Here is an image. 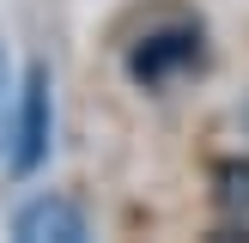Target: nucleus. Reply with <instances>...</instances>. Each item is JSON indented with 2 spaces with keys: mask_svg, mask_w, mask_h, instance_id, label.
Segmentation results:
<instances>
[{
  "mask_svg": "<svg viewBox=\"0 0 249 243\" xmlns=\"http://www.w3.org/2000/svg\"><path fill=\"white\" fill-rule=\"evenodd\" d=\"M49 140H55V85H49V67L36 61L18 85V128H12V176H31L36 164L49 158Z\"/></svg>",
  "mask_w": 249,
  "mask_h": 243,
  "instance_id": "nucleus-1",
  "label": "nucleus"
},
{
  "mask_svg": "<svg viewBox=\"0 0 249 243\" xmlns=\"http://www.w3.org/2000/svg\"><path fill=\"white\" fill-rule=\"evenodd\" d=\"M189 67H201V31L195 24H170V31H152V36H140L134 43V55H128V73H134V85H170L177 73H189Z\"/></svg>",
  "mask_w": 249,
  "mask_h": 243,
  "instance_id": "nucleus-2",
  "label": "nucleus"
},
{
  "mask_svg": "<svg viewBox=\"0 0 249 243\" xmlns=\"http://www.w3.org/2000/svg\"><path fill=\"white\" fill-rule=\"evenodd\" d=\"M12 237H24V243H85L91 225H85V213L73 201L43 194V201H24L18 213H12Z\"/></svg>",
  "mask_w": 249,
  "mask_h": 243,
  "instance_id": "nucleus-3",
  "label": "nucleus"
},
{
  "mask_svg": "<svg viewBox=\"0 0 249 243\" xmlns=\"http://www.w3.org/2000/svg\"><path fill=\"white\" fill-rule=\"evenodd\" d=\"M0 104H6V49H0Z\"/></svg>",
  "mask_w": 249,
  "mask_h": 243,
  "instance_id": "nucleus-4",
  "label": "nucleus"
}]
</instances>
